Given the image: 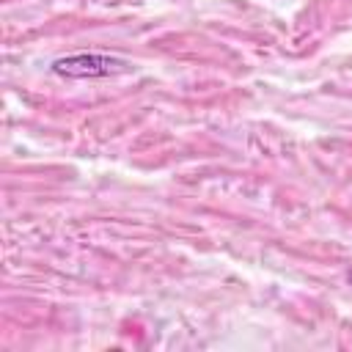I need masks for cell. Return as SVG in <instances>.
<instances>
[{
	"mask_svg": "<svg viewBox=\"0 0 352 352\" xmlns=\"http://www.w3.org/2000/svg\"><path fill=\"white\" fill-rule=\"evenodd\" d=\"M52 72L60 77H113L129 72V63L110 55H69L52 63Z\"/></svg>",
	"mask_w": 352,
	"mask_h": 352,
	"instance_id": "obj_1",
	"label": "cell"
},
{
	"mask_svg": "<svg viewBox=\"0 0 352 352\" xmlns=\"http://www.w3.org/2000/svg\"><path fill=\"white\" fill-rule=\"evenodd\" d=\"M346 278H349V283H352V270H349V275H346Z\"/></svg>",
	"mask_w": 352,
	"mask_h": 352,
	"instance_id": "obj_2",
	"label": "cell"
}]
</instances>
